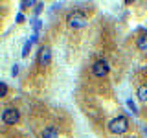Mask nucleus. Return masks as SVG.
Masks as SVG:
<instances>
[{"label":"nucleus","instance_id":"f257e3e1","mask_svg":"<svg viewBox=\"0 0 147 138\" xmlns=\"http://www.w3.org/2000/svg\"><path fill=\"white\" fill-rule=\"evenodd\" d=\"M127 129H129V120L125 116H116L109 122V131L112 135H123V133H127Z\"/></svg>","mask_w":147,"mask_h":138},{"label":"nucleus","instance_id":"f03ea898","mask_svg":"<svg viewBox=\"0 0 147 138\" xmlns=\"http://www.w3.org/2000/svg\"><path fill=\"white\" fill-rule=\"evenodd\" d=\"M68 20V26L74 28V30H77V28H85L86 22H88V18H86V15L83 11H72L70 15L66 17Z\"/></svg>","mask_w":147,"mask_h":138},{"label":"nucleus","instance_id":"7ed1b4c3","mask_svg":"<svg viewBox=\"0 0 147 138\" xmlns=\"http://www.w3.org/2000/svg\"><path fill=\"white\" fill-rule=\"evenodd\" d=\"M18 120H20V112H18L17 109H13V107H9V109H6L2 112V122L6 123V125H15Z\"/></svg>","mask_w":147,"mask_h":138},{"label":"nucleus","instance_id":"20e7f679","mask_svg":"<svg viewBox=\"0 0 147 138\" xmlns=\"http://www.w3.org/2000/svg\"><path fill=\"white\" fill-rule=\"evenodd\" d=\"M92 74L96 77H105L109 74V63L105 59H98V61L92 64Z\"/></svg>","mask_w":147,"mask_h":138},{"label":"nucleus","instance_id":"39448f33","mask_svg":"<svg viewBox=\"0 0 147 138\" xmlns=\"http://www.w3.org/2000/svg\"><path fill=\"white\" fill-rule=\"evenodd\" d=\"M50 61H52V50L48 46H42L39 52V57H37V63L40 66H46V64H50Z\"/></svg>","mask_w":147,"mask_h":138},{"label":"nucleus","instance_id":"423d86ee","mask_svg":"<svg viewBox=\"0 0 147 138\" xmlns=\"http://www.w3.org/2000/svg\"><path fill=\"white\" fill-rule=\"evenodd\" d=\"M40 136H42V138H59V133L55 131L53 127H46Z\"/></svg>","mask_w":147,"mask_h":138},{"label":"nucleus","instance_id":"0eeeda50","mask_svg":"<svg viewBox=\"0 0 147 138\" xmlns=\"http://www.w3.org/2000/svg\"><path fill=\"white\" fill-rule=\"evenodd\" d=\"M136 46H138V50H147V33L145 35H138Z\"/></svg>","mask_w":147,"mask_h":138},{"label":"nucleus","instance_id":"6e6552de","mask_svg":"<svg viewBox=\"0 0 147 138\" xmlns=\"http://www.w3.org/2000/svg\"><path fill=\"white\" fill-rule=\"evenodd\" d=\"M136 94H138V99H140V101H145V103H147V85H142L140 89H138Z\"/></svg>","mask_w":147,"mask_h":138},{"label":"nucleus","instance_id":"1a4fd4ad","mask_svg":"<svg viewBox=\"0 0 147 138\" xmlns=\"http://www.w3.org/2000/svg\"><path fill=\"white\" fill-rule=\"evenodd\" d=\"M31 41H26L24 43V48H22V57H28V53H30V50H31Z\"/></svg>","mask_w":147,"mask_h":138},{"label":"nucleus","instance_id":"9d476101","mask_svg":"<svg viewBox=\"0 0 147 138\" xmlns=\"http://www.w3.org/2000/svg\"><path fill=\"white\" fill-rule=\"evenodd\" d=\"M127 107L132 110V114H138V109H136V103L132 99H127Z\"/></svg>","mask_w":147,"mask_h":138},{"label":"nucleus","instance_id":"9b49d317","mask_svg":"<svg viewBox=\"0 0 147 138\" xmlns=\"http://www.w3.org/2000/svg\"><path fill=\"white\" fill-rule=\"evenodd\" d=\"M7 85H6V83H0V98H4V96H6L7 94Z\"/></svg>","mask_w":147,"mask_h":138},{"label":"nucleus","instance_id":"f8f14e48","mask_svg":"<svg viewBox=\"0 0 147 138\" xmlns=\"http://www.w3.org/2000/svg\"><path fill=\"white\" fill-rule=\"evenodd\" d=\"M40 28H42V22H40V20H35V22H33V30H35V35H39Z\"/></svg>","mask_w":147,"mask_h":138},{"label":"nucleus","instance_id":"ddd939ff","mask_svg":"<svg viewBox=\"0 0 147 138\" xmlns=\"http://www.w3.org/2000/svg\"><path fill=\"white\" fill-rule=\"evenodd\" d=\"M30 6H33V2H28V0H24V2H20V9H26V7H30Z\"/></svg>","mask_w":147,"mask_h":138},{"label":"nucleus","instance_id":"4468645a","mask_svg":"<svg viewBox=\"0 0 147 138\" xmlns=\"http://www.w3.org/2000/svg\"><path fill=\"white\" fill-rule=\"evenodd\" d=\"M17 74H18V64L15 63V64H13V66H11V76H13V77H15V76H17Z\"/></svg>","mask_w":147,"mask_h":138},{"label":"nucleus","instance_id":"2eb2a0df","mask_svg":"<svg viewBox=\"0 0 147 138\" xmlns=\"http://www.w3.org/2000/svg\"><path fill=\"white\" fill-rule=\"evenodd\" d=\"M17 22H18V24L24 22V15H22V13H18V15H17Z\"/></svg>","mask_w":147,"mask_h":138},{"label":"nucleus","instance_id":"dca6fc26","mask_svg":"<svg viewBox=\"0 0 147 138\" xmlns=\"http://www.w3.org/2000/svg\"><path fill=\"white\" fill-rule=\"evenodd\" d=\"M145 133H147V127H145Z\"/></svg>","mask_w":147,"mask_h":138}]
</instances>
